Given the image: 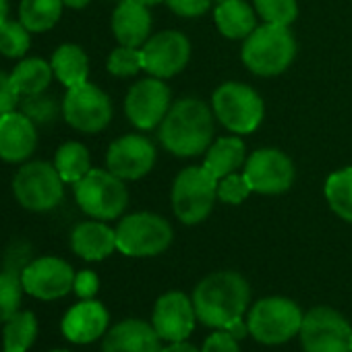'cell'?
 Wrapping results in <instances>:
<instances>
[{
  "label": "cell",
  "mask_w": 352,
  "mask_h": 352,
  "mask_svg": "<svg viewBox=\"0 0 352 352\" xmlns=\"http://www.w3.org/2000/svg\"><path fill=\"white\" fill-rule=\"evenodd\" d=\"M305 313L286 296H265L257 300L247 317L249 333L265 346H280L300 333Z\"/></svg>",
  "instance_id": "8"
},
{
  "label": "cell",
  "mask_w": 352,
  "mask_h": 352,
  "mask_svg": "<svg viewBox=\"0 0 352 352\" xmlns=\"http://www.w3.org/2000/svg\"><path fill=\"white\" fill-rule=\"evenodd\" d=\"M172 106L170 87L164 79L145 77L129 87L124 96V114L139 131H153L160 126Z\"/></svg>",
  "instance_id": "14"
},
{
  "label": "cell",
  "mask_w": 352,
  "mask_h": 352,
  "mask_svg": "<svg viewBox=\"0 0 352 352\" xmlns=\"http://www.w3.org/2000/svg\"><path fill=\"white\" fill-rule=\"evenodd\" d=\"M172 212L185 226L201 224L218 204V181L204 166L183 168L170 189Z\"/></svg>",
  "instance_id": "4"
},
{
  "label": "cell",
  "mask_w": 352,
  "mask_h": 352,
  "mask_svg": "<svg viewBox=\"0 0 352 352\" xmlns=\"http://www.w3.org/2000/svg\"><path fill=\"white\" fill-rule=\"evenodd\" d=\"M251 193H253L251 185L247 181V176L243 174V170L228 174L218 181V201L224 206H241L243 201H247Z\"/></svg>",
  "instance_id": "36"
},
{
  "label": "cell",
  "mask_w": 352,
  "mask_h": 352,
  "mask_svg": "<svg viewBox=\"0 0 352 352\" xmlns=\"http://www.w3.org/2000/svg\"><path fill=\"white\" fill-rule=\"evenodd\" d=\"M52 164H54V168L58 170V174L63 176V181L67 185L79 183L83 176L94 168L91 166L89 149L81 141H67V143H63L56 149Z\"/></svg>",
  "instance_id": "29"
},
{
  "label": "cell",
  "mask_w": 352,
  "mask_h": 352,
  "mask_svg": "<svg viewBox=\"0 0 352 352\" xmlns=\"http://www.w3.org/2000/svg\"><path fill=\"white\" fill-rule=\"evenodd\" d=\"M65 181L52 162H23L13 176V195L17 204L34 214L52 212L65 199Z\"/></svg>",
  "instance_id": "7"
},
{
  "label": "cell",
  "mask_w": 352,
  "mask_h": 352,
  "mask_svg": "<svg viewBox=\"0 0 352 352\" xmlns=\"http://www.w3.org/2000/svg\"><path fill=\"white\" fill-rule=\"evenodd\" d=\"M216 3H220V0H216Z\"/></svg>",
  "instance_id": "47"
},
{
  "label": "cell",
  "mask_w": 352,
  "mask_h": 352,
  "mask_svg": "<svg viewBox=\"0 0 352 352\" xmlns=\"http://www.w3.org/2000/svg\"><path fill=\"white\" fill-rule=\"evenodd\" d=\"M305 352H352V325L331 307H313L300 325Z\"/></svg>",
  "instance_id": "12"
},
{
  "label": "cell",
  "mask_w": 352,
  "mask_h": 352,
  "mask_svg": "<svg viewBox=\"0 0 352 352\" xmlns=\"http://www.w3.org/2000/svg\"><path fill=\"white\" fill-rule=\"evenodd\" d=\"M160 352H201V350L197 346H193L191 342L181 340V342H170L168 346H162Z\"/></svg>",
  "instance_id": "41"
},
{
  "label": "cell",
  "mask_w": 352,
  "mask_h": 352,
  "mask_svg": "<svg viewBox=\"0 0 352 352\" xmlns=\"http://www.w3.org/2000/svg\"><path fill=\"white\" fill-rule=\"evenodd\" d=\"M135 3H139V5H145V7H157V5H162L164 0H135Z\"/></svg>",
  "instance_id": "44"
},
{
  "label": "cell",
  "mask_w": 352,
  "mask_h": 352,
  "mask_svg": "<svg viewBox=\"0 0 352 352\" xmlns=\"http://www.w3.org/2000/svg\"><path fill=\"white\" fill-rule=\"evenodd\" d=\"M50 352H71V350H63V348H58V350H50Z\"/></svg>",
  "instance_id": "45"
},
{
  "label": "cell",
  "mask_w": 352,
  "mask_h": 352,
  "mask_svg": "<svg viewBox=\"0 0 352 352\" xmlns=\"http://www.w3.org/2000/svg\"><path fill=\"white\" fill-rule=\"evenodd\" d=\"M19 110L28 114L38 126L40 124H52L63 114V102L56 100V96L42 91L36 96H25L19 100Z\"/></svg>",
  "instance_id": "32"
},
{
  "label": "cell",
  "mask_w": 352,
  "mask_h": 352,
  "mask_svg": "<svg viewBox=\"0 0 352 352\" xmlns=\"http://www.w3.org/2000/svg\"><path fill=\"white\" fill-rule=\"evenodd\" d=\"M38 338V319L32 311H17L3 329V348L11 352H28Z\"/></svg>",
  "instance_id": "30"
},
{
  "label": "cell",
  "mask_w": 352,
  "mask_h": 352,
  "mask_svg": "<svg viewBox=\"0 0 352 352\" xmlns=\"http://www.w3.org/2000/svg\"><path fill=\"white\" fill-rule=\"evenodd\" d=\"M112 100L96 83L85 81L77 87H71L63 98V118L79 133L96 135L112 122Z\"/></svg>",
  "instance_id": "10"
},
{
  "label": "cell",
  "mask_w": 352,
  "mask_h": 352,
  "mask_svg": "<svg viewBox=\"0 0 352 352\" xmlns=\"http://www.w3.org/2000/svg\"><path fill=\"white\" fill-rule=\"evenodd\" d=\"M191 42L179 30H164L160 34L149 36V40L141 46L143 71L149 77L172 79L183 73L191 60Z\"/></svg>",
  "instance_id": "13"
},
{
  "label": "cell",
  "mask_w": 352,
  "mask_h": 352,
  "mask_svg": "<svg viewBox=\"0 0 352 352\" xmlns=\"http://www.w3.org/2000/svg\"><path fill=\"white\" fill-rule=\"evenodd\" d=\"M19 94L17 89L13 87V81H11V73H5L0 71V116L11 112V110H17L19 108Z\"/></svg>",
  "instance_id": "39"
},
{
  "label": "cell",
  "mask_w": 352,
  "mask_h": 352,
  "mask_svg": "<svg viewBox=\"0 0 352 352\" xmlns=\"http://www.w3.org/2000/svg\"><path fill=\"white\" fill-rule=\"evenodd\" d=\"M157 160L155 145L141 133H129L114 139L106 151V168L124 183L147 176Z\"/></svg>",
  "instance_id": "15"
},
{
  "label": "cell",
  "mask_w": 352,
  "mask_h": 352,
  "mask_svg": "<svg viewBox=\"0 0 352 352\" xmlns=\"http://www.w3.org/2000/svg\"><path fill=\"white\" fill-rule=\"evenodd\" d=\"M3 352H11V350H5V348H3Z\"/></svg>",
  "instance_id": "46"
},
{
  "label": "cell",
  "mask_w": 352,
  "mask_h": 352,
  "mask_svg": "<svg viewBox=\"0 0 352 352\" xmlns=\"http://www.w3.org/2000/svg\"><path fill=\"white\" fill-rule=\"evenodd\" d=\"M65 3V9H73V11H81L85 7H89L91 0H63Z\"/></svg>",
  "instance_id": "42"
},
{
  "label": "cell",
  "mask_w": 352,
  "mask_h": 352,
  "mask_svg": "<svg viewBox=\"0 0 352 352\" xmlns=\"http://www.w3.org/2000/svg\"><path fill=\"white\" fill-rule=\"evenodd\" d=\"M21 278L11 272H0V323H7L21 307Z\"/></svg>",
  "instance_id": "35"
},
{
  "label": "cell",
  "mask_w": 352,
  "mask_h": 352,
  "mask_svg": "<svg viewBox=\"0 0 352 352\" xmlns=\"http://www.w3.org/2000/svg\"><path fill=\"white\" fill-rule=\"evenodd\" d=\"M23 290L40 300H56L67 296L75 284V270L69 261L46 255L32 259L21 272Z\"/></svg>",
  "instance_id": "16"
},
{
  "label": "cell",
  "mask_w": 352,
  "mask_h": 352,
  "mask_svg": "<svg viewBox=\"0 0 352 352\" xmlns=\"http://www.w3.org/2000/svg\"><path fill=\"white\" fill-rule=\"evenodd\" d=\"M38 147V124L19 108L0 116V160L7 164L28 162Z\"/></svg>",
  "instance_id": "18"
},
{
  "label": "cell",
  "mask_w": 352,
  "mask_h": 352,
  "mask_svg": "<svg viewBox=\"0 0 352 352\" xmlns=\"http://www.w3.org/2000/svg\"><path fill=\"white\" fill-rule=\"evenodd\" d=\"M197 313L193 298L181 290H170L162 294L153 305L151 325L164 342L187 340L195 329Z\"/></svg>",
  "instance_id": "17"
},
{
  "label": "cell",
  "mask_w": 352,
  "mask_h": 352,
  "mask_svg": "<svg viewBox=\"0 0 352 352\" xmlns=\"http://www.w3.org/2000/svg\"><path fill=\"white\" fill-rule=\"evenodd\" d=\"M243 174L253 193L259 195H282L296 179V168L288 153L278 147H261L249 153Z\"/></svg>",
  "instance_id": "11"
},
{
  "label": "cell",
  "mask_w": 352,
  "mask_h": 352,
  "mask_svg": "<svg viewBox=\"0 0 352 352\" xmlns=\"http://www.w3.org/2000/svg\"><path fill=\"white\" fill-rule=\"evenodd\" d=\"M151 23L149 7L139 5L135 0H118L112 11L110 30L118 44L141 48L151 36Z\"/></svg>",
  "instance_id": "21"
},
{
  "label": "cell",
  "mask_w": 352,
  "mask_h": 352,
  "mask_svg": "<svg viewBox=\"0 0 352 352\" xmlns=\"http://www.w3.org/2000/svg\"><path fill=\"white\" fill-rule=\"evenodd\" d=\"M9 9H11L9 0H0V25L9 19Z\"/></svg>",
  "instance_id": "43"
},
{
  "label": "cell",
  "mask_w": 352,
  "mask_h": 352,
  "mask_svg": "<svg viewBox=\"0 0 352 352\" xmlns=\"http://www.w3.org/2000/svg\"><path fill=\"white\" fill-rule=\"evenodd\" d=\"M216 120L232 135L255 133L265 118V102L257 89L243 81H224L212 94Z\"/></svg>",
  "instance_id": "5"
},
{
  "label": "cell",
  "mask_w": 352,
  "mask_h": 352,
  "mask_svg": "<svg viewBox=\"0 0 352 352\" xmlns=\"http://www.w3.org/2000/svg\"><path fill=\"white\" fill-rule=\"evenodd\" d=\"M52 79H54V73H52L50 60H44L40 56H25L11 71V81L19 98L48 91Z\"/></svg>",
  "instance_id": "26"
},
{
  "label": "cell",
  "mask_w": 352,
  "mask_h": 352,
  "mask_svg": "<svg viewBox=\"0 0 352 352\" xmlns=\"http://www.w3.org/2000/svg\"><path fill=\"white\" fill-rule=\"evenodd\" d=\"M50 65L54 79L67 89L85 83L89 77V58L79 44H60L54 50Z\"/></svg>",
  "instance_id": "25"
},
{
  "label": "cell",
  "mask_w": 352,
  "mask_h": 352,
  "mask_svg": "<svg viewBox=\"0 0 352 352\" xmlns=\"http://www.w3.org/2000/svg\"><path fill=\"white\" fill-rule=\"evenodd\" d=\"M253 7L263 23L290 28L298 17V0H253Z\"/></svg>",
  "instance_id": "33"
},
{
  "label": "cell",
  "mask_w": 352,
  "mask_h": 352,
  "mask_svg": "<svg viewBox=\"0 0 352 352\" xmlns=\"http://www.w3.org/2000/svg\"><path fill=\"white\" fill-rule=\"evenodd\" d=\"M32 48V32L19 19H7L0 25V56L25 58Z\"/></svg>",
  "instance_id": "31"
},
{
  "label": "cell",
  "mask_w": 352,
  "mask_h": 352,
  "mask_svg": "<svg viewBox=\"0 0 352 352\" xmlns=\"http://www.w3.org/2000/svg\"><path fill=\"white\" fill-rule=\"evenodd\" d=\"M298 42L288 25L261 23L243 40L241 60L257 77H278L290 69Z\"/></svg>",
  "instance_id": "3"
},
{
  "label": "cell",
  "mask_w": 352,
  "mask_h": 352,
  "mask_svg": "<svg viewBox=\"0 0 352 352\" xmlns=\"http://www.w3.org/2000/svg\"><path fill=\"white\" fill-rule=\"evenodd\" d=\"M79 210L102 222L122 218L129 206V189L122 179L108 168H91L79 183L73 185Z\"/></svg>",
  "instance_id": "6"
},
{
  "label": "cell",
  "mask_w": 352,
  "mask_h": 352,
  "mask_svg": "<svg viewBox=\"0 0 352 352\" xmlns=\"http://www.w3.org/2000/svg\"><path fill=\"white\" fill-rule=\"evenodd\" d=\"M201 352H241L239 338L232 336L228 329H216L206 342Z\"/></svg>",
  "instance_id": "38"
},
{
  "label": "cell",
  "mask_w": 352,
  "mask_h": 352,
  "mask_svg": "<svg viewBox=\"0 0 352 352\" xmlns=\"http://www.w3.org/2000/svg\"><path fill=\"white\" fill-rule=\"evenodd\" d=\"M214 0H164V5L179 17L197 19L210 11Z\"/></svg>",
  "instance_id": "37"
},
{
  "label": "cell",
  "mask_w": 352,
  "mask_h": 352,
  "mask_svg": "<svg viewBox=\"0 0 352 352\" xmlns=\"http://www.w3.org/2000/svg\"><path fill=\"white\" fill-rule=\"evenodd\" d=\"M116 230V251L126 257L162 255L174 239L170 222L151 212H135L122 216Z\"/></svg>",
  "instance_id": "9"
},
{
  "label": "cell",
  "mask_w": 352,
  "mask_h": 352,
  "mask_svg": "<svg viewBox=\"0 0 352 352\" xmlns=\"http://www.w3.org/2000/svg\"><path fill=\"white\" fill-rule=\"evenodd\" d=\"M323 195L329 210L340 220L352 224V166H344L327 176Z\"/></svg>",
  "instance_id": "28"
},
{
  "label": "cell",
  "mask_w": 352,
  "mask_h": 352,
  "mask_svg": "<svg viewBox=\"0 0 352 352\" xmlns=\"http://www.w3.org/2000/svg\"><path fill=\"white\" fill-rule=\"evenodd\" d=\"M162 338L143 319H124L104 333L102 352H160Z\"/></svg>",
  "instance_id": "20"
},
{
  "label": "cell",
  "mask_w": 352,
  "mask_h": 352,
  "mask_svg": "<svg viewBox=\"0 0 352 352\" xmlns=\"http://www.w3.org/2000/svg\"><path fill=\"white\" fill-rule=\"evenodd\" d=\"M216 114L212 104L199 98H183L172 102L168 114L157 126V141L176 157L204 155L214 143Z\"/></svg>",
  "instance_id": "1"
},
{
  "label": "cell",
  "mask_w": 352,
  "mask_h": 352,
  "mask_svg": "<svg viewBox=\"0 0 352 352\" xmlns=\"http://www.w3.org/2000/svg\"><path fill=\"white\" fill-rule=\"evenodd\" d=\"M106 69L110 75L118 77V79H129L135 77L137 73L143 71V58H141V48H133V46H122L118 44L106 60Z\"/></svg>",
  "instance_id": "34"
},
{
  "label": "cell",
  "mask_w": 352,
  "mask_h": 352,
  "mask_svg": "<svg viewBox=\"0 0 352 352\" xmlns=\"http://www.w3.org/2000/svg\"><path fill=\"white\" fill-rule=\"evenodd\" d=\"M193 305L197 319L212 329H230L243 321L251 286L239 272H214L206 276L193 290Z\"/></svg>",
  "instance_id": "2"
},
{
  "label": "cell",
  "mask_w": 352,
  "mask_h": 352,
  "mask_svg": "<svg viewBox=\"0 0 352 352\" xmlns=\"http://www.w3.org/2000/svg\"><path fill=\"white\" fill-rule=\"evenodd\" d=\"M255 7L247 0H220L214 9V23L226 40H245L257 28Z\"/></svg>",
  "instance_id": "24"
},
{
  "label": "cell",
  "mask_w": 352,
  "mask_h": 352,
  "mask_svg": "<svg viewBox=\"0 0 352 352\" xmlns=\"http://www.w3.org/2000/svg\"><path fill=\"white\" fill-rule=\"evenodd\" d=\"M63 0H21L19 21L32 34H44L58 25V21L63 19Z\"/></svg>",
  "instance_id": "27"
},
{
  "label": "cell",
  "mask_w": 352,
  "mask_h": 352,
  "mask_svg": "<svg viewBox=\"0 0 352 352\" xmlns=\"http://www.w3.org/2000/svg\"><path fill=\"white\" fill-rule=\"evenodd\" d=\"M247 157H249V153H247V145H245L243 137L230 133L226 137L214 139V143L204 153L201 166L214 176L216 181H220L228 174L241 172Z\"/></svg>",
  "instance_id": "23"
},
{
  "label": "cell",
  "mask_w": 352,
  "mask_h": 352,
  "mask_svg": "<svg viewBox=\"0 0 352 352\" xmlns=\"http://www.w3.org/2000/svg\"><path fill=\"white\" fill-rule=\"evenodd\" d=\"M110 315L108 309L96 298H83L81 302L73 305L63 317V333L69 342L75 344H89L100 340L108 331Z\"/></svg>",
  "instance_id": "19"
},
{
  "label": "cell",
  "mask_w": 352,
  "mask_h": 352,
  "mask_svg": "<svg viewBox=\"0 0 352 352\" xmlns=\"http://www.w3.org/2000/svg\"><path fill=\"white\" fill-rule=\"evenodd\" d=\"M71 249L85 261H102L116 251V230L94 218L79 222L71 232Z\"/></svg>",
  "instance_id": "22"
},
{
  "label": "cell",
  "mask_w": 352,
  "mask_h": 352,
  "mask_svg": "<svg viewBox=\"0 0 352 352\" xmlns=\"http://www.w3.org/2000/svg\"><path fill=\"white\" fill-rule=\"evenodd\" d=\"M100 290V278L96 272L91 270H81L75 274V284H73V292L83 300V298H94Z\"/></svg>",
  "instance_id": "40"
}]
</instances>
